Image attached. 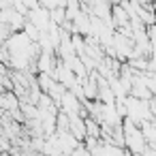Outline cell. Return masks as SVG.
I'll list each match as a JSON object with an SVG mask.
<instances>
[]
</instances>
